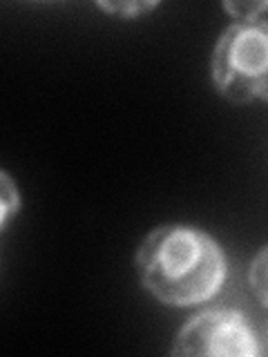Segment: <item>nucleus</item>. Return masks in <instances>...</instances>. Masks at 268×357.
I'll return each instance as SVG.
<instances>
[{
  "mask_svg": "<svg viewBox=\"0 0 268 357\" xmlns=\"http://www.w3.org/2000/svg\"><path fill=\"white\" fill-rule=\"evenodd\" d=\"M223 11H228L237 20H255L262 18L264 11H268V0L264 3H223Z\"/></svg>",
  "mask_w": 268,
  "mask_h": 357,
  "instance_id": "nucleus-7",
  "label": "nucleus"
},
{
  "mask_svg": "<svg viewBox=\"0 0 268 357\" xmlns=\"http://www.w3.org/2000/svg\"><path fill=\"white\" fill-rule=\"evenodd\" d=\"M217 92L234 105L268 100V20H234L223 29L210 65Z\"/></svg>",
  "mask_w": 268,
  "mask_h": 357,
  "instance_id": "nucleus-2",
  "label": "nucleus"
},
{
  "mask_svg": "<svg viewBox=\"0 0 268 357\" xmlns=\"http://www.w3.org/2000/svg\"><path fill=\"white\" fill-rule=\"evenodd\" d=\"M159 3H98L96 7L107 11V14H114L119 18H137L139 14H145V11L154 9Z\"/></svg>",
  "mask_w": 268,
  "mask_h": 357,
  "instance_id": "nucleus-6",
  "label": "nucleus"
},
{
  "mask_svg": "<svg viewBox=\"0 0 268 357\" xmlns=\"http://www.w3.org/2000/svg\"><path fill=\"white\" fill-rule=\"evenodd\" d=\"M248 284L255 297L268 308V245L255 255V259L248 268Z\"/></svg>",
  "mask_w": 268,
  "mask_h": 357,
  "instance_id": "nucleus-4",
  "label": "nucleus"
},
{
  "mask_svg": "<svg viewBox=\"0 0 268 357\" xmlns=\"http://www.w3.org/2000/svg\"><path fill=\"white\" fill-rule=\"evenodd\" d=\"M134 266L143 288L165 306L210 301L228 275L226 252L206 230L168 223L148 232Z\"/></svg>",
  "mask_w": 268,
  "mask_h": 357,
  "instance_id": "nucleus-1",
  "label": "nucleus"
},
{
  "mask_svg": "<svg viewBox=\"0 0 268 357\" xmlns=\"http://www.w3.org/2000/svg\"><path fill=\"white\" fill-rule=\"evenodd\" d=\"M170 353L197 357H257L262 355V344L241 310L215 306L197 312L186 321V326L177 333Z\"/></svg>",
  "mask_w": 268,
  "mask_h": 357,
  "instance_id": "nucleus-3",
  "label": "nucleus"
},
{
  "mask_svg": "<svg viewBox=\"0 0 268 357\" xmlns=\"http://www.w3.org/2000/svg\"><path fill=\"white\" fill-rule=\"evenodd\" d=\"M20 210V195L18 188L11 181L7 172H0V226H7L9 217Z\"/></svg>",
  "mask_w": 268,
  "mask_h": 357,
  "instance_id": "nucleus-5",
  "label": "nucleus"
},
{
  "mask_svg": "<svg viewBox=\"0 0 268 357\" xmlns=\"http://www.w3.org/2000/svg\"><path fill=\"white\" fill-rule=\"evenodd\" d=\"M260 344H262V353H268V326L264 328V335L260 337Z\"/></svg>",
  "mask_w": 268,
  "mask_h": 357,
  "instance_id": "nucleus-8",
  "label": "nucleus"
}]
</instances>
